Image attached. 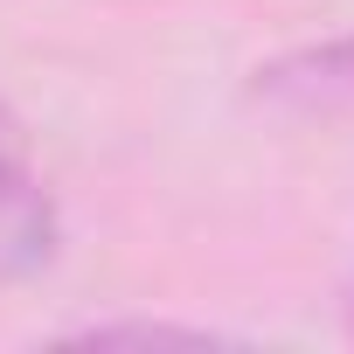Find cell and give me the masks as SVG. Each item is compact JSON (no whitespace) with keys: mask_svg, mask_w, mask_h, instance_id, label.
<instances>
[{"mask_svg":"<svg viewBox=\"0 0 354 354\" xmlns=\"http://www.w3.org/2000/svg\"><path fill=\"white\" fill-rule=\"evenodd\" d=\"M56 243H63V216H56L49 188L21 167V153L0 139V285L42 278L56 264Z\"/></svg>","mask_w":354,"mask_h":354,"instance_id":"obj_1","label":"cell"},{"mask_svg":"<svg viewBox=\"0 0 354 354\" xmlns=\"http://www.w3.org/2000/svg\"><path fill=\"white\" fill-rule=\"evenodd\" d=\"M257 91L278 104H299V111H354V35L278 56L271 70H257Z\"/></svg>","mask_w":354,"mask_h":354,"instance_id":"obj_2","label":"cell"},{"mask_svg":"<svg viewBox=\"0 0 354 354\" xmlns=\"http://www.w3.org/2000/svg\"><path fill=\"white\" fill-rule=\"evenodd\" d=\"M70 340H84V347H216L230 333H216V326H174V319H104V326H77Z\"/></svg>","mask_w":354,"mask_h":354,"instance_id":"obj_3","label":"cell"},{"mask_svg":"<svg viewBox=\"0 0 354 354\" xmlns=\"http://www.w3.org/2000/svg\"><path fill=\"white\" fill-rule=\"evenodd\" d=\"M0 139H8V146H15V111H8V104H0Z\"/></svg>","mask_w":354,"mask_h":354,"instance_id":"obj_4","label":"cell"},{"mask_svg":"<svg viewBox=\"0 0 354 354\" xmlns=\"http://www.w3.org/2000/svg\"><path fill=\"white\" fill-rule=\"evenodd\" d=\"M347 333H354V271H347Z\"/></svg>","mask_w":354,"mask_h":354,"instance_id":"obj_5","label":"cell"}]
</instances>
